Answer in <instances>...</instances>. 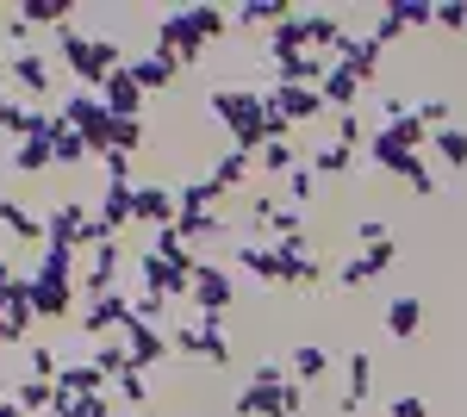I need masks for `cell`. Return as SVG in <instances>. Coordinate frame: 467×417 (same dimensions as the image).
<instances>
[{
  "instance_id": "1",
  "label": "cell",
  "mask_w": 467,
  "mask_h": 417,
  "mask_svg": "<svg viewBox=\"0 0 467 417\" xmlns=\"http://www.w3.org/2000/svg\"><path fill=\"white\" fill-rule=\"evenodd\" d=\"M206 112L231 131V150H250V156L275 138H293V125L268 106V94H255V88H213V94H206Z\"/></svg>"
},
{
  "instance_id": "2",
  "label": "cell",
  "mask_w": 467,
  "mask_h": 417,
  "mask_svg": "<svg viewBox=\"0 0 467 417\" xmlns=\"http://www.w3.org/2000/svg\"><path fill=\"white\" fill-rule=\"evenodd\" d=\"M224 32H231V6H169L156 26V50L175 57L181 69H193L206 44H224Z\"/></svg>"
},
{
  "instance_id": "3",
  "label": "cell",
  "mask_w": 467,
  "mask_h": 417,
  "mask_svg": "<svg viewBox=\"0 0 467 417\" xmlns=\"http://www.w3.org/2000/svg\"><path fill=\"white\" fill-rule=\"evenodd\" d=\"M81 255L75 249H57L44 244V255H37V268L26 275V293H32V312L37 324H63V318L81 306Z\"/></svg>"
},
{
  "instance_id": "4",
  "label": "cell",
  "mask_w": 467,
  "mask_h": 417,
  "mask_svg": "<svg viewBox=\"0 0 467 417\" xmlns=\"http://www.w3.org/2000/svg\"><path fill=\"white\" fill-rule=\"evenodd\" d=\"M57 57L69 63V88H94V94L125 69L119 37H94V32H81V26H63L57 32Z\"/></svg>"
},
{
  "instance_id": "5",
  "label": "cell",
  "mask_w": 467,
  "mask_h": 417,
  "mask_svg": "<svg viewBox=\"0 0 467 417\" xmlns=\"http://www.w3.org/2000/svg\"><path fill=\"white\" fill-rule=\"evenodd\" d=\"M169 343H175V355L200 361V368H231V330H224V318L193 312L187 324L169 330Z\"/></svg>"
},
{
  "instance_id": "6",
  "label": "cell",
  "mask_w": 467,
  "mask_h": 417,
  "mask_svg": "<svg viewBox=\"0 0 467 417\" xmlns=\"http://www.w3.org/2000/svg\"><path fill=\"white\" fill-rule=\"evenodd\" d=\"M231 417H306V386L299 381H255L231 399Z\"/></svg>"
},
{
  "instance_id": "7",
  "label": "cell",
  "mask_w": 467,
  "mask_h": 417,
  "mask_svg": "<svg viewBox=\"0 0 467 417\" xmlns=\"http://www.w3.org/2000/svg\"><path fill=\"white\" fill-rule=\"evenodd\" d=\"M187 306L206 312V318H224L237 306V275H231L224 262H200V268H193V287H187Z\"/></svg>"
},
{
  "instance_id": "8",
  "label": "cell",
  "mask_w": 467,
  "mask_h": 417,
  "mask_svg": "<svg viewBox=\"0 0 467 417\" xmlns=\"http://www.w3.org/2000/svg\"><path fill=\"white\" fill-rule=\"evenodd\" d=\"M424 26H436L431 0H393V6H374V37H380V44H399L405 32H424Z\"/></svg>"
},
{
  "instance_id": "9",
  "label": "cell",
  "mask_w": 467,
  "mask_h": 417,
  "mask_svg": "<svg viewBox=\"0 0 467 417\" xmlns=\"http://www.w3.org/2000/svg\"><path fill=\"white\" fill-rule=\"evenodd\" d=\"M125 324H131V293L119 287V293H100V299H88V306H81V324H75V330L100 343V337H119Z\"/></svg>"
},
{
  "instance_id": "10",
  "label": "cell",
  "mask_w": 467,
  "mask_h": 417,
  "mask_svg": "<svg viewBox=\"0 0 467 417\" xmlns=\"http://www.w3.org/2000/svg\"><path fill=\"white\" fill-rule=\"evenodd\" d=\"M6 81H13L32 106L57 94V69H50V57H44V50H19V57H6Z\"/></svg>"
},
{
  "instance_id": "11",
  "label": "cell",
  "mask_w": 467,
  "mask_h": 417,
  "mask_svg": "<svg viewBox=\"0 0 467 417\" xmlns=\"http://www.w3.org/2000/svg\"><path fill=\"white\" fill-rule=\"evenodd\" d=\"M119 268H125V249L119 237L88 249V262H81V299H100V293H119Z\"/></svg>"
},
{
  "instance_id": "12",
  "label": "cell",
  "mask_w": 467,
  "mask_h": 417,
  "mask_svg": "<svg viewBox=\"0 0 467 417\" xmlns=\"http://www.w3.org/2000/svg\"><path fill=\"white\" fill-rule=\"evenodd\" d=\"M393 262H399L393 244H368V249H356V255L337 268V287H343V293H361V287H374V280L387 275Z\"/></svg>"
},
{
  "instance_id": "13",
  "label": "cell",
  "mask_w": 467,
  "mask_h": 417,
  "mask_svg": "<svg viewBox=\"0 0 467 417\" xmlns=\"http://www.w3.org/2000/svg\"><path fill=\"white\" fill-rule=\"evenodd\" d=\"M175 181L162 174V181H138V206H131V224H150V231H162V224H175Z\"/></svg>"
},
{
  "instance_id": "14",
  "label": "cell",
  "mask_w": 467,
  "mask_h": 417,
  "mask_svg": "<svg viewBox=\"0 0 467 417\" xmlns=\"http://www.w3.org/2000/svg\"><path fill=\"white\" fill-rule=\"evenodd\" d=\"M119 337H125V355H131V368H144V374L156 368V361H169V349H175L162 324H138V318H131Z\"/></svg>"
},
{
  "instance_id": "15",
  "label": "cell",
  "mask_w": 467,
  "mask_h": 417,
  "mask_svg": "<svg viewBox=\"0 0 467 417\" xmlns=\"http://www.w3.org/2000/svg\"><path fill=\"white\" fill-rule=\"evenodd\" d=\"M268 106L287 119V125H312V119H330L324 112V94L318 88H281V81H268Z\"/></svg>"
},
{
  "instance_id": "16",
  "label": "cell",
  "mask_w": 467,
  "mask_h": 417,
  "mask_svg": "<svg viewBox=\"0 0 467 417\" xmlns=\"http://www.w3.org/2000/svg\"><path fill=\"white\" fill-rule=\"evenodd\" d=\"M368 392H374V355L356 349L349 361H343V399H337V417H356L368 405Z\"/></svg>"
},
{
  "instance_id": "17",
  "label": "cell",
  "mask_w": 467,
  "mask_h": 417,
  "mask_svg": "<svg viewBox=\"0 0 467 417\" xmlns=\"http://www.w3.org/2000/svg\"><path fill=\"white\" fill-rule=\"evenodd\" d=\"M380 57H387V44H380V37L368 32V37H343V50H337V63H343V69L356 75L361 88H374V75H380Z\"/></svg>"
},
{
  "instance_id": "18",
  "label": "cell",
  "mask_w": 467,
  "mask_h": 417,
  "mask_svg": "<svg viewBox=\"0 0 467 417\" xmlns=\"http://www.w3.org/2000/svg\"><path fill=\"white\" fill-rule=\"evenodd\" d=\"M125 75H131L144 94H162V88H175V81H181V63H175V57H162V50H144V57L125 63Z\"/></svg>"
},
{
  "instance_id": "19",
  "label": "cell",
  "mask_w": 467,
  "mask_h": 417,
  "mask_svg": "<svg viewBox=\"0 0 467 417\" xmlns=\"http://www.w3.org/2000/svg\"><path fill=\"white\" fill-rule=\"evenodd\" d=\"M330 368H337V355H330L324 343H299V349L287 355V374H293L299 386H324V381H330Z\"/></svg>"
},
{
  "instance_id": "20",
  "label": "cell",
  "mask_w": 467,
  "mask_h": 417,
  "mask_svg": "<svg viewBox=\"0 0 467 417\" xmlns=\"http://www.w3.org/2000/svg\"><path fill=\"white\" fill-rule=\"evenodd\" d=\"M318 94H324V112L337 119V112H356V100L368 94V88H361V81H356L349 69H343V63H330V75L318 81Z\"/></svg>"
},
{
  "instance_id": "21",
  "label": "cell",
  "mask_w": 467,
  "mask_h": 417,
  "mask_svg": "<svg viewBox=\"0 0 467 417\" xmlns=\"http://www.w3.org/2000/svg\"><path fill=\"white\" fill-rule=\"evenodd\" d=\"M424 299H418V293H399V299H387V337H393V343H411V337H418V330H424Z\"/></svg>"
},
{
  "instance_id": "22",
  "label": "cell",
  "mask_w": 467,
  "mask_h": 417,
  "mask_svg": "<svg viewBox=\"0 0 467 417\" xmlns=\"http://www.w3.org/2000/svg\"><path fill=\"white\" fill-rule=\"evenodd\" d=\"M57 392H63V399H88V392H107V374L94 368V355H75V361H63V374H57Z\"/></svg>"
},
{
  "instance_id": "23",
  "label": "cell",
  "mask_w": 467,
  "mask_h": 417,
  "mask_svg": "<svg viewBox=\"0 0 467 417\" xmlns=\"http://www.w3.org/2000/svg\"><path fill=\"white\" fill-rule=\"evenodd\" d=\"M218 181V193H250V181H255V156L250 150H224L213 169H206Z\"/></svg>"
},
{
  "instance_id": "24",
  "label": "cell",
  "mask_w": 467,
  "mask_h": 417,
  "mask_svg": "<svg viewBox=\"0 0 467 417\" xmlns=\"http://www.w3.org/2000/svg\"><path fill=\"white\" fill-rule=\"evenodd\" d=\"M100 100H107L112 119H144V88H138V81H131L125 69H119L107 88H100Z\"/></svg>"
},
{
  "instance_id": "25",
  "label": "cell",
  "mask_w": 467,
  "mask_h": 417,
  "mask_svg": "<svg viewBox=\"0 0 467 417\" xmlns=\"http://www.w3.org/2000/svg\"><path fill=\"white\" fill-rule=\"evenodd\" d=\"M6 169L13 174H50L57 169V150H50V138H26L6 150Z\"/></svg>"
},
{
  "instance_id": "26",
  "label": "cell",
  "mask_w": 467,
  "mask_h": 417,
  "mask_svg": "<svg viewBox=\"0 0 467 417\" xmlns=\"http://www.w3.org/2000/svg\"><path fill=\"white\" fill-rule=\"evenodd\" d=\"M431 156H436V169L462 174L467 169V125H442V131H431Z\"/></svg>"
},
{
  "instance_id": "27",
  "label": "cell",
  "mask_w": 467,
  "mask_h": 417,
  "mask_svg": "<svg viewBox=\"0 0 467 417\" xmlns=\"http://www.w3.org/2000/svg\"><path fill=\"white\" fill-rule=\"evenodd\" d=\"M287 13H293V6H281V0H244V6H231V26H250V32L268 37Z\"/></svg>"
},
{
  "instance_id": "28",
  "label": "cell",
  "mask_w": 467,
  "mask_h": 417,
  "mask_svg": "<svg viewBox=\"0 0 467 417\" xmlns=\"http://www.w3.org/2000/svg\"><path fill=\"white\" fill-rule=\"evenodd\" d=\"M13 399H19V412H26V417H50V412H57V381H37V374H19V386H13Z\"/></svg>"
},
{
  "instance_id": "29",
  "label": "cell",
  "mask_w": 467,
  "mask_h": 417,
  "mask_svg": "<svg viewBox=\"0 0 467 417\" xmlns=\"http://www.w3.org/2000/svg\"><path fill=\"white\" fill-rule=\"evenodd\" d=\"M0 231H6V237H19V244H44V212L6 200V206H0Z\"/></svg>"
},
{
  "instance_id": "30",
  "label": "cell",
  "mask_w": 467,
  "mask_h": 417,
  "mask_svg": "<svg viewBox=\"0 0 467 417\" xmlns=\"http://www.w3.org/2000/svg\"><path fill=\"white\" fill-rule=\"evenodd\" d=\"M356 162H361V150H349V143H312V156H306V169L318 174V181L324 174H349Z\"/></svg>"
},
{
  "instance_id": "31",
  "label": "cell",
  "mask_w": 467,
  "mask_h": 417,
  "mask_svg": "<svg viewBox=\"0 0 467 417\" xmlns=\"http://www.w3.org/2000/svg\"><path fill=\"white\" fill-rule=\"evenodd\" d=\"M299 169V150H293V138H275L255 150V174H268V181H287V174Z\"/></svg>"
},
{
  "instance_id": "32",
  "label": "cell",
  "mask_w": 467,
  "mask_h": 417,
  "mask_svg": "<svg viewBox=\"0 0 467 417\" xmlns=\"http://www.w3.org/2000/svg\"><path fill=\"white\" fill-rule=\"evenodd\" d=\"M13 13H19L26 26H57V32H63V26L75 19V6H69V0H19Z\"/></svg>"
},
{
  "instance_id": "33",
  "label": "cell",
  "mask_w": 467,
  "mask_h": 417,
  "mask_svg": "<svg viewBox=\"0 0 467 417\" xmlns=\"http://www.w3.org/2000/svg\"><path fill=\"white\" fill-rule=\"evenodd\" d=\"M50 150H57V162H94V150H88V138H81V131H69V125H63V119H57V125H50Z\"/></svg>"
},
{
  "instance_id": "34",
  "label": "cell",
  "mask_w": 467,
  "mask_h": 417,
  "mask_svg": "<svg viewBox=\"0 0 467 417\" xmlns=\"http://www.w3.org/2000/svg\"><path fill=\"white\" fill-rule=\"evenodd\" d=\"M94 368H100L107 381H119V374L131 368V355H125V337H100V343H94Z\"/></svg>"
},
{
  "instance_id": "35",
  "label": "cell",
  "mask_w": 467,
  "mask_h": 417,
  "mask_svg": "<svg viewBox=\"0 0 467 417\" xmlns=\"http://www.w3.org/2000/svg\"><path fill=\"white\" fill-rule=\"evenodd\" d=\"M26 374H37V381H57L63 374V355L50 343H26Z\"/></svg>"
},
{
  "instance_id": "36",
  "label": "cell",
  "mask_w": 467,
  "mask_h": 417,
  "mask_svg": "<svg viewBox=\"0 0 467 417\" xmlns=\"http://www.w3.org/2000/svg\"><path fill=\"white\" fill-rule=\"evenodd\" d=\"M150 392H156V386H150L144 368H125V374H119V399H125L131 412H144V405H150Z\"/></svg>"
},
{
  "instance_id": "37",
  "label": "cell",
  "mask_w": 467,
  "mask_h": 417,
  "mask_svg": "<svg viewBox=\"0 0 467 417\" xmlns=\"http://www.w3.org/2000/svg\"><path fill=\"white\" fill-rule=\"evenodd\" d=\"M312 200H318V174H312L306 162H299V169L287 174V206H299V212H306Z\"/></svg>"
},
{
  "instance_id": "38",
  "label": "cell",
  "mask_w": 467,
  "mask_h": 417,
  "mask_svg": "<svg viewBox=\"0 0 467 417\" xmlns=\"http://www.w3.org/2000/svg\"><path fill=\"white\" fill-rule=\"evenodd\" d=\"M330 143H349V150H361V143H368L361 112H337V119H330Z\"/></svg>"
},
{
  "instance_id": "39",
  "label": "cell",
  "mask_w": 467,
  "mask_h": 417,
  "mask_svg": "<svg viewBox=\"0 0 467 417\" xmlns=\"http://www.w3.org/2000/svg\"><path fill=\"white\" fill-rule=\"evenodd\" d=\"M169 306H175V299H156V293H131V318H138V324H162V318H169ZM162 330H169V324H162Z\"/></svg>"
},
{
  "instance_id": "40",
  "label": "cell",
  "mask_w": 467,
  "mask_h": 417,
  "mask_svg": "<svg viewBox=\"0 0 467 417\" xmlns=\"http://www.w3.org/2000/svg\"><path fill=\"white\" fill-rule=\"evenodd\" d=\"M144 119H119V143H112V150H125V156H138V150H144Z\"/></svg>"
},
{
  "instance_id": "41",
  "label": "cell",
  "mask_w": 467,
  "mask_h": 417,
  "mask_svg": "<svg viewBox=\"0 0 467 417\" xmlns=\"http://www.w3.org/2000/svg\"><path fill=\"white\" fill-rule=\"evenodd\" d=\"M356 244L368 249V244H393V224L387 218H356Z\"/></svg>"
},
{
  "instance_id": "42",
  "label": "cell",
  "mask_w": 467,
  "mask_h": 417,
  "mask_svg": "<svg viewBox=\"0 0 467 417\" xmlns=\"http://www.w3.org/2000/svg\"><path fill=\"white\" fill-rule=\"evenodd\" d=\"M387 417H431V399L424 392H399L393 405H387Z\"/></svg>"
},
{
  "instance_id": "43",
  "label": "cell",
  "mask_w": 467,
  "mask_h": 417,
  "mask_svg": "<svg viewBox=\"0 0 467 417\" xmlns=\"http://www.w3.org/2000/svg\"><path fill=\"white\" fill-rule=\"evenodd\" d=\"M418 119H424L431 131H442V125H449V100H442V94H424V100H418Z\"/></svg>"
},
{
  "instance_id": "44",
  "label": "cell",
  "mask_w": 467,
  "mask_h": 417,
  "mask_svg": "<svg viewBox=\"0 0 467 417\" xmlns=\"http://www.w3.org/2000/svg\"><path fill=\"white\" fill-rule=\"evenodd\" d=\"M436 26L442 32H467V0H442L436 6Z\"/></svg>"
},
{
  "instance_id": "45",
  "label": "cell",
  "mask_w": 467,
  "mask_h": 417,
  "mask_svg": "<svg viewBox=\"0 0 467 417\" xmlns=\"http://www.w3.org/2000/svg\"><path fill=\"white\" fill-rule=\"evenodd\" d=\"M0 417H26V412H19V399H13V392H0Z\"/></svg>"
}]
</instances>
